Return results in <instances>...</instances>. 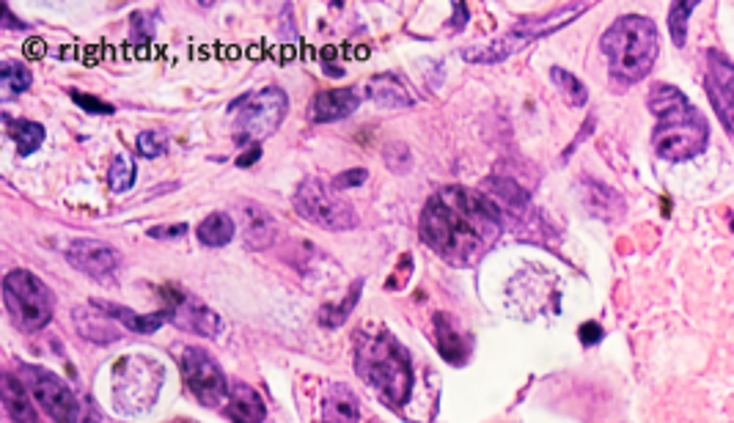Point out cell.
Listing matches in <instances>:
<instances>
[{
    "mask_svg": "<svg viewBox=\"0 0 734 423\" xmlns=\"http://www.w3.org/2000/svg\"><path fill=\"white\" fill-rule=\"evenodd\" d=\"M20 377L31 396L39 402L44 413L50 415L55 423H77L80 418V404L75 393L66 388L64 380H58L53 371L36 369V366H22Z\"/></svg>",
    "mask_w": 734,
    "mask_h": 423,
    "instance_id": "cell-10",
    "label": "cell"
},
{
    "mask_svg": "<svg viewBox=\"0 0 734 423\" xmlns=\"http://www.w3.org/2000/svg\"><path fill=\"white\" fill-rule=\"evenodd\" d=\"M355 371L383 404L402 407L413 393V366L407 349L391 333H361L355 341Z\"/></svg>",
    "mask_w": 734,
    "mask_h": 423,
    "instance_id": "cell-3",
    "label": "cell"
},
{
    "mask_svg": "<svg viewBox=\"0 0 734 423\" xmlns=\"http://www.w3.org/2000/svg\"><path fill=\"white\" fill-rule=\"evenodd\" d=\"M589 9V3H567V6H559V9L548 11V14H539V17H531V20H523L512 25L504 36H498L493 42L482 44V47H468L462 58L471 61V64H498L509 55L526 50L528 44L537 42L548 33L559 31L567 22H572L575 17H581L583 11Z\"/></svg>",
    "mask_w": 734,
    "mask_h": 423,
    "instance_id": "cell-5",
    "label": "cell"
},
{
    "mask_svg": "<svg viewBox=\"0 0 734 423\" xmlns=\"http://www.w3.org/2000/svg\"><path fill=\"white\" fill-rule=\"evenodd\" d=\"M286 110H289V97L278 86H267L262 91H253V94H248V97L237 102L234 141L259 146L270 135H275V130L284 121Z\"/></svg>",
    "mask_w": 734,
    "mask_h": 423,
    "instance_id": "cell-6",
    "label": "cell"
},
{
    "mask_svg": "<svg viewBox=\"0 0 734 423\" xmlns=\"http://www.w3.org/2000/svg\"><path fill=\"white\" fill-rule=\"evenodd\" d=\"M583 201L594 215L603 217V220H614L616 215L625 212L622 196L603 182H594V179H583Z\"/></svg>",
    "mask_w": 734,
    "mask_h": 423,
    "instance_id": "cell-19",
    "label": "cell"
},
{
    "mask_svg": "<svg viewBox=\"0 0 734 423\" xmlns=\"http://www.w3.org/2000/svg\"><path fill=\"white\" fill-rule=\"evenodd\" d=\"M361 105V94L355 88H333V91H319L311 105V119L317 124L328 121H341L352 116Z\"/></svg>",
    "mask_w": 734,
    "mask_h": 423,
    "instance_id": "cell-14",
    "label": "cell"
},
{
    "mask_svg": "<svg viewBox=\"0 0 734 423\" xmlns=\"http://www.w3.org/2000/svg\"><path fill=\"white\" fill-rule=\"evenodd\" d=\"M135 146H138V152H141L143 157L154 160V157H163L165 149H168V141H165L163 132L149 130V132H141V135H138Z\"/></svg>",
    "mask_w": 734,
    "mask_h": 423,
    "instance_id": "cell-31",
    "label": "cell"
},
{
    "mask_svg": "<svg viewBox=\"0 0 734 423\" xmlns=\"http://www.w3.org/2000/svg\"><path fill=\"white\" fill-rule=\"evenodd\" d=\"M3 303L22 330H42L53 319L50 289L28 270H11L3 278Z\"/></svg>",
    "mask_w": 734,
    "mask_h": 423,
    "instance_id": "cell-7",
    "label": "cell"
},
{
    "mask_svg": "<svg viewBox=\"0 0 734 423\" xmlns=\"http://www.w3.org/2000/svg\"><path fill=\"white\" fill-rule=\"evenodd\" d=\"M295 209L303 220L325 228V231H347V228L358 226L355 209L344 198L336 196L333 185L328 187L319 179L300 182L295 193Z\"/></svg>",
    "mask_w": 734,
    "mask_h": 423,
    "instance_id": "cell-8",
    "label": "cell"
},
{
    "mask_svg": "<svg viewBox=\"0 0 734 423\" xmlns=\"http://www.w3.org/2000/svg\"><path fill=\"white\" fill-rule=\"evenodd\" d=\"M168 297V308H165V316L176 322L179 327H185V330H193V333H201V336L207 338H215L220 333V319L212 311H209L207 305L198 303L196 297H190L187 292H179V289H168L163 292Z\"/></svg>",
    "mask_w": 734,
    "mask_h": 423,
    "instance_id": "cell-13",
    "label": "cell"
},
{
    "mask_svg": "<svg viewBox=\"0 0 734 423\" xmlns=\"http://www.w3.org/2000/svg\"><path fill=\"white\" fill-rule=\"evenodd\" d=\"M600 50L608 58L611 77L619 83H638L658 61L660 36L655 22L641 14H625L603 33Z\"/></svg>",
    "mask_w": 734,
    "mask_h": 423,
    "instance_id": "cell-4",
    "label": "cell"
},
{
    "mask_svg": "<svg viewBox=\"0 0 734 423\" xmlns=\"http://www.w3.org/2000/svg\"><path fill=\"white\" fill-rule=\"evenodd\" d=\"M501 228L504 215L493 198L471 187H443L421 212L424 242L454 264H471L501 237Z\"/></svg>",
    "mask_w": 734,
    "mask_h": 423,
    "instance_id": "cell-1",
    "label": "cell"
},
{
    "mask_svg": "<svg viewBox=\"0 0 734 423\" xmlns=\"http://www.w3.org/2000/svg\"><path fill=\"white\" fill-rule=\"evenodd\" d=\"M369 179V174L363 171V168H355V171H344V174H339L330 185H333V190H347V187H358L363 185Z\"/></svg>",
    "mask_w": 734,
    "mask_h": 423,
    "instance_id": "cell-33",
    "label": "cell"
},
{
    "mask_svg": "<svg viewBox=\"0 0 734 423\" xmlns=\"http://www.w3.org/2000/svg\"><path fill=\"white\" fill-rule=\"evenodd\" d=\"M9 135L17 143L20 157H28L44 143V127L36 121H9Z\"/></svg>",
    "mask_w": 734,
    "mask_h": 423,
    "instance_id": "cell-25",
    "label": "cell"
},
{
    "mask_svg": "<svg viewBox=\"0 0 734 423\" xmlns=\"http://www.w3.org/2000/svg\"><path fill=\"white\" fill-rule=\"evenodd\" d=\"M435 327H438V349L443 352V358L449 363H462L465 360V347H462V338L457 336V330L451 327L449 319L438 316Z\"/></svg>",
    "mask_w": 734,
    "mask_h": 423,
    "instance_id": "cell-26",
    "label": "cell"
},
{
    "mask_svg": "<svg viewBox=\"0 0 734 423\" xmlns=\"http://www.w3.org/2000/svg\"><path fill=\"white\" fill-rule=\"evenodd\" d=\"M259 154H262V149H259V146H253L251 152L242 154L240 160H237V165H240V168H248V165L256 163V157H259Z\"/></svg>",
    "mask_w": 734,
    "mask_h": 423,
    "instance_id": "cell-37",
    "label": "cell"
},
{
    "mask_svg": "<svg viewBox=\"0 0 734 423\" xmlns=\"http://www.w3.org/2000/svg\"><path fill=\"white\" fill-rule=\"evenodd\" d=\"M64 253L66 261L75 270H80L88 278H94V281L110 283L116 278V272H119V253L110 248L108 242H102V239H75V242H69V248Z\"/></svg>",
    "mask_w": 734,
    "mask_h": 423,
    "instance_id": "cell-12",
    "label": "cell"
},
{
    "mask_svg": "<svg viewBox=\"0 0 734 423\" xmlns=\"http://www.w3.org/2000/svg\"><path fill=\"white\" fill-rule=\"evenodd\" d=\"M171 423H193V421H171Z\"/></svg>",
    "mask_w": 734,
    "mask_h": 423,
    "instance_id": "cell-38",
    "label": "cell"
},
{
    "mask_svg": "<svg viewBox=\"0 0 734 423\" xmlns=\"http://www.w3.org/2000/svg\"><path fill=\"white\" fill-rule=\"evenodd\" d=\"M707 97L713 102L715 116L721 119L729 135H734V64L718 50L707 53Z\"/></svg>",
    "mask_w": 734,
    "mask_h": 423,
    "instance_id": "cell-11",
    "label": "cell"
},
{
    "mask_svg": "<svg viewBox=\"0 0 734 423\" xmlns=\"http://www.w3.org/2000/svg\"><path fill=\"white\" fill-rule=\"evenodd\" d=\"M366 91L369 97L383 105V108H413L416 105V97L407 91V86L399 80L396 75H377L366 83Z\"/></svg>",
    "mask_w": 734,
    "mask_h": 423,
    "instance_id": "cell-16",
    "label": "cell"
},
{
    "mask_svg": "<svg viewBox=\"0 0 734 423\" xmlns=\"http://www.w3.org/2000/svg\"><path fill=\"white\" fill-rule=\"evenodd\" d=\"M649 110L655 113L658 127L652 132V146L663 160L685 163L707 149L710 124L702 110L693 108L677 86L655 83L649 88Z\"/></svg>",
    "mask_w": 734,
    "mask_h": 423,
    "instance_id": "cell-2",
    "label": "cell"
},
{
    "mask_svg": "<svg viewBox=\"0 0 734 423\" xmlns=\"http://www.w3.org/2000/svg\"><path fill=\"white\" fill-rule=\"evenodd\" d=\"M603 338V330H600V325H594V322H586V325L581 327V341L583 344H597Z\"/></svg>",
    "mask_w": 734,
    "mask_h": 423,
    "instance_id": "cell-35",
    "label": "cell"
},
{
    "mask_svg": "<svg viewBox=\"0 0 734 423\" xmlns=\"http://www.w3.org/2000/svg\"><path fill=\"white\" fill-rule=\"evenodd\" d=\"M696 6H699L696 0H691V3H674V6H671L669 31H671V39H674V44H677V47H682V44H685V36H688V17H691Z\"/></svg>",
    "mask_w": 734,
    "mask_h": 423,
    "instance_id": "cell-29",
    "label": "cell"
},
{
    "mask_svg": "<svg viewBox=\"0 0 734 423\" xmlns=\"http://www.w3.org/2000/svg\"><path fill=\"white\" fill-rule=\"evenodd\" d=\"M361 286H363V281H358V283H355V289H352V294H347V300H344V303L336 305V308H325V311H322V316H319V322H322L325 327H339L341 322L347 319V314L352 311V305L358 303Z\"/></svg>",
    "mask_w": 734,
    "mask_h": 423,
    "instance_id": "cell-30",
    "label": "cell"
},
{
    "mask_svg": "<svg viewBox=\"0 0 734 423\" xmlns=\"http://www.w3.org/2000/svg\"><path fill=\"white\" fill-rule=\"evenodd\" d=\"M91 305H97L99 311H105L110 319H116V322H121L127 330H135V333H152L163 322H168L165 311H160V314H135V311L124 308V305L105 303V300H91Z\"/></svg>",
    "mask_w": 734,
    "mask_h": 423,
    "instance_id": "cell-20",
    "label": "cell"
},
{
    "mask_svg": "<svg viewBox=\"0 0 734 423\" xmlns=\"http://www.w3.org/2000/svg\"><path fill=\"white\" fill-rule=\"evenodd\" d=\"M242 212H245V239H248V245L251 248H264V245H270V239H273V217L267 215L262 207H253L251 201L248 204H242Z\"/></svg>",
    "mask_w": 734,
    "mask_h": 423,
    "instance_id": "cell-23",
    "label": "cell"
},
{
    "mask_svg": "<svg viewBox=\"0 0 734 423\" xmlns=\"http://www.w3.org/2000/svg\"><path fill=\"white\" fill-rule=\"evenodd\" d=\"M185 231H187L185 226H171V228H152L149 234H152V237H174V234L176 237H182Z\"/></svg>",
    "mask_w": 734,
    "mask_h": 423,
    "instance_id": "cell-36",
    "label": "cell"
},
{
    "mask_svg": "<svg viewBox=\"0 0 734 423\" xmlns=\"http://www.w3.org/2000/svg\"><path fill=\"white\" fill-rule=\"evenodd\" d=\"M146 22H152V17H149V14H143V11H138V14L132 17L130 39L135 44H149V42H152L154 28H146Z\"/></svg>",
    "mask_w": 734,
    "mask_h": 423,
    "instance_id": "cell-32",
    "label": "cell"
},
{
    "mask_svg": "<svg viewBox=\"0 0 734 423\" xmlns=\"http://www.w3.org/2000/svg\"><path fill=\"white\" fill-rule=\"evenodd\" d=\"M31 88V72L20 61H3L0 64V94L3 99H14L22 91Z\"/></svg>",
    "mask_w": 734,
    "mask_h": 423,
    "instance_id": "cell-24",
    "label": "cell"
},
{
    "mask_svg": "<svg viewBox=\"0 0 734 423\" xmlns=\"http://www.w3.org/2000/svg\"><path fill=\"white\" fill-rule=\"evenodd\" d=\"M234 239V220L226 212H212L198 223V242L207 248H223Z\"/></svg>",
    "mask_w": 734,
    "mask_h": 423,
    "instance_id": "cell-22",
    "label": "cell"
},
{
    "mask_svg": "<svg viewBox=\"0 0 734 423\" xmlns=\"http://www.w3.org/2000/svg\"><path fill=\"white\" fill-rule=\"evenodd\" d=\"M69 94H72V99H75L80 108L94 110V113H113V105H108V102H99V99L94 97H86V94H80V91H69Z\"/></svg>",
    "mask_w": 734,
    "mask_h": 423,
    "instance_id": "cell-34",
    "label": "cell"
},
{
    "mask_svg": "<svg viewBox=\"0 0 734 423\" xmlns=\"http://www.w3.org/2000/svg\"><path fill=\"white\" fill-rule=\"evenodd\" d=\"M358 413H361L358 396L341 382L330 385L322 407V423H358Z\"/></svg>",
    "mask_w": 734,
    "mask_h": 423,
    "instance_id": "cell-18",
    "label": "cell"
},
{
    "mask_svg": "<svg viewBox=\"0 0 734 423\" xmlns=\"http://www.w3.org/2000/svg\"><path fill=\"white\" fill-rule=\"evenodd\" d=\"M0 396H3V407L11 415V421L39 423V415L33 410V402L28 399V391H25V382L11 377V374H3V380H0Z\"/></svg>",
    "mask_w": 734,
    "mask_h": 423,
    "instance_id": "cell-17",
    "label": "cell"
},
{
    "mask_svg": "<svg viewBox=\"0 0 734 423\" xmlns=\"http://www.w3.org/2000/svg\"><path fill=\"white\" fill-rule=\"evenodd\" d=\"M75 325L77 330L83 333L86 338L91 341H97V344H110V341H119V330L116 327H110V316L102 311L97 314V305H88L86 308H80L75 314Z\"/></svg>",
    "mask_w": 734,
    "mask_h": 423,
    "instance_id": "cell-21",
    "label": "cell"
},
{
    "mask_svg": "<svg viewBox=\"0 0 734 423\" xmlns=\"http://www.w3.org/2000/svg\"><path fill=\"white\" fill-rule=\"evenodd\" d=\"M550 80L559 86V91L564 94V99L570 102V105H586V99H589V91H586V86H583L581 80L575 75H570L567 69H561V66H553L550 69Z\"/></svg>",
    "mask_w": 734,
    "mask_h": 423,
    "instance_id": "cell-27",
    "label": "cell"
},
{
    "mask_svg": "<svg viewBox=\"0 0 734 423\" xmlns=\"http://www.w3.org/2000/svg\"><path fill=\"white\" fill-rule=\"evenodd\" d=\"M226 415L234 423H262L267 410L259 393L253 391L245 382H234L229 391V404H226Z\"/></svg>",
    "mask_w": 734,
    "mask_h": 423,
    "instance_id": "cell-15",
    "label": "cell"
},
{
    "mask_svg": "<svg viewBox=\"0 0 734 423\" xmlns=\"http://www.w3.org/2000/svg\"><path fill=\"white\" fill-rule=\"evenodd\" d=\"M135 176H138V168H135V160L130 157H113V163H110V171H108V185L113 193H124V190H130L135 185Z\"/></svg>",
    "mask_w": 734,
    "mask_h": 423,
    "instance_id": "cell-28",
    "label": "cell"
},
{
    "mask_svg": "<svg viewBox=\"0 0 734 423\" xmlns=\"http://www.w3.org/2000/svg\"><path fill=\"white\" fill-rule=\"evenodd\" d=\"M179 366H182V377H185L187 391L196 396L198 402L204 407H218L220 402L229 399V382H226V374L220 369L215 358L198 347H185L182 349V358H179Z\"/></svg>",
    "mask_w": 734,
    "mask_h": 423,
    "instance_id": "cell-9",
    "label": "cell"
}]
</instances>
